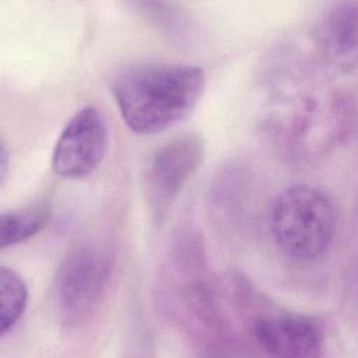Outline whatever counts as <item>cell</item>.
<instances>
[{
  "label": "cell",
  "instance_id": "1",
  "mask_svg": "<svg viewBox=\"0 0 358 358\" xmlns=\"http://www.w3.org/2000/svg\"><path fill=\"white\" fill-rule=\"evenodd\" d=\"M206 88L201 67L150 62L129 67L112 83L122 120L137 134L161 133L186 119Z\"/></svg>",
  "mask_w": 358,
  "mask_h": 358
},
{
  "label": "cell",
  "instance_id": "3",
  "mask_svg": "<svg viewBox=\"0 0 358 358\" xmlns=\"http://www.w3.org/2000/svg\"><path fill=\"white\" fill-rule=\"evenodd\" d=\"M112 255L98 242L85 241L71 246L60 262L52 301L59 323L74 329L95 313L112 277Z\"/></svg>",
  "mask_w": 358,
  "mask_h": 358
},
{
  "label": "cell",
  "instance_id": "9",
  "mask_svg": "<svg viewBox=\"0 0 358 358\" xmlns=\"http://www.w3.org/2000/svg\"><path fill=\"white\" fill-rule=\"evenodd\" d=\"M0 334H8L21 320L27 303L28 288L24 278L11 267L0 268Z\"/></svg>",
  "mask_w": 358,
  "mask_h": 358
},
{
  "label": "cell",
  "instance_id": "5",
  "mask_svg": "<svg viewBox=\"0 0 358 358\" xmlns=\"http://www.w3.org/2000/svg\"><path fill=\"white\" fill-rule=\"evenodd\" d=\"M109 130L101 110L92 105L78 109L62 129L50 158L53 172L64 179L90 176L102 164Z\"/></svg>",
  "mask_w": 358,
  "mask_h": 358
},
{
  "label": "cell",
  "instance_id": "11",
  "mask_svg": "<svg viewBox=\"0 0 358 358\" xmlns=\"http://www.w3.org/2000/svg\"><path fill=\"white\" fill-rule=\"evenodd\" d=\"M8 166H10V152L4 144V141L1 143V150H0V180L1 185L4 183L7 173H8Z\"/></svg>",
  "mask_w": 358,
  "mask_h": 358
},
{
  "label": "cell",
  "instance_id": "10",
  "mask_svg": "<svg viewBox=\"0 0 358 358\" xmlns=\"http://www.w3.org/2000/svg\"><path fill=\"white\" fill-rule=\"evenodd\" d=\"M134 6L147 20L155 24V27L162 28L165 32L171 35L180 36L186 31V25L189 20L175 4L143 1V3H136Z\"/></svg>",
  "mask_w": 358,
  "mask_h": 358
},
{
  "label": "cell",
  "instance_id": "2",
  "mask_svg": "<svg viewBox=\"0 0 358 358\" xmlns=\"http://www.w3.org/2000/svg\"><path fill=\"white\" fill-rule=\"evenodd\" d=\"M275 246L288 259L310 263L330 249L337 225L333 199L320 187L295 183L273 200L268 217Z\"/></svg>",
  "mask_w": 358,
  "mask_h": 358
},
{
  "label": "cell",
  "instance_id": "4",
  "mask_svg": "<svg viewBox=\"0 0 358 358\" xmlns=\"http://www.w3.org/2000/svg\"><path fill=\"white\" fill-rule=\"evenodd\" d=\"M204 157L206 143L199 133L180 134L154 151L144 171V196L155 221L165 218Z\"/></svg>",
  "mask_w": 358,
  "mask_h": 358
},
{
  "label": "cell",
  "instance_id": "6",
  "mask_svg": "<svg viewBox=\"0 0 358 358\" xmlns=\"http://www.w3.org/2000/svg\"><path fill=\"white\" fill-rule=\"evenodd\" d=\"M248 333L253 345L270 357L313 358L322 355L324 347L322 323L301 313L255 315Z\"/></svg>",
  "mask_w": 358,
  "mask_h": 358
},
{
  "label": "cell",
  "instance_id": "7",
  "mask_svg": "<svg viewBox=\"0 0 358 358\" xmlns=\"http://www.w3.org/2000/svg\"><path fill=\"white\" fill-rule=\"evenodd\" d=\"M357 11L358 4L355 1L336 3L327 10L320 22V46L330 60L343 67L355 64Z\"/></svg>",
  "mask_w": 358,
  "mask_h": 358
},
{
  "label": "cell",
  "instance_id": "8",
  "mask_svg": "<svg viewBox=\"0 0 358 358\" xmlns=\"http://www.w3.org/2000/svg\"><path fill=\"white\" fill-rule=\"evenodd\" d=\"M52 217L48 201H36L20 208L3 211L0 215L1 249L15 246L31 239L46 228Z\"/></svg>",
  "mask_w": 358,
  "mask_h": 358
}]
</instances>
